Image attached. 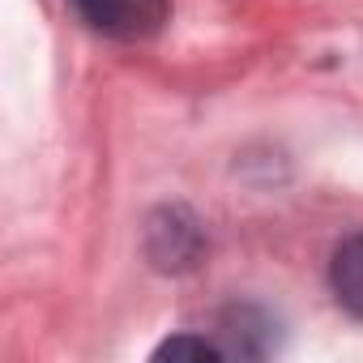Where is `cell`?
Returning <instances> with one entry per match:
<instances>
[{"mask_svg": "<svg viewBox=\"0 0 363 363\" xmlns=\"http://www.w3.org/2000/svg\"><path fill=\"white\" fill-rule=\"evenodd\" d=\"M145 257L162 274H184L206 257V231L184 206H162L145 223Z\"/></svg>", "mask_w": 363, "mask_h": 363, "instance_id": "1", "label": "cell"}, {"mask_svg": "<svg viewBox=\"0 0 363 363\" xmlns=\"http://www.w3.org/2000/svg\"><path fill=\"white\" fill-rule=\"evenodd\" d=\"M69 5L90 30L120 43L154 39L171 18V0H69Z\"/></svg>", "mask_w": 363, "mask_h": 363, "instance_id": "2", "label": "cell"}, {"mask_svg": "<svg viewBox=\"0 0 363 363\" xmlns=\"http://www.w3.org/2000/svg\"><path fill=\"white\" fill-rule=\"evenodd\" d=\"M269 316L261 312V308H231L227 316H223V346H227V359L231 354H240V359H261V354H269V346H274V337H269Z\"/></svg>", "mask_w": 363, "mask_h": 363, "instance_id": "3", "label": "cell"}, {"mask_svg": "<svg viewBox=\"0 0 363 363\" xmlns=\"http://www.w3.org/2000/svg\"><path fill=\"white\" fill-rule=\"evenodd\" d=\"M329 286L337 295V303L350 316H363V235H350L333 248L329 261Z\"/></svg>", "mask_w": 363, "mask_h": 363, "instance_id": "4", "label": "cell"}, {"mask_svg": "<svg viewBox=\"0 0 363 363\" xmlns=\"http://www.w3.org/2000/svg\"><path fill=\"white\" fill-rule=\"evenodd\" d=\"M154 359H227V346L197 333H175L154 350Z\"/></svg>", "mask_w": 363, "mask_h": 363, "instance_id": "5", "label": "cell"}]
</instances>
